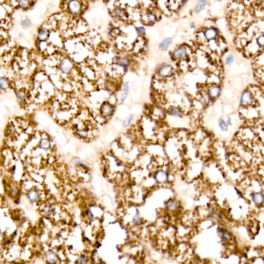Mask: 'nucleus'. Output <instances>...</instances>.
Returning <instances> with one entry per match:
<instances>
[{
  "mask_svg": "<svg viewBox=\"0 0 264 264\" xmlns=\"http://www.w3.org/2000/svg\"><path fill=\"white\" fill-rule=\"evenodd\" d=\"M27 196H28V200L30 201V202L35 203L39 199L40 194H39V192L37 191L36 189H30V190H28Z\"/></svg>",
  "mask_w": 264,
  "mask_h": 264,
  "instance_id": "9b49d317",
  "label": "nucleus"
},
{
  "mask_svg": "<svg viewBox=\"0 0 264 264\" xmlns=\"http://www.w3.org/2000/svg\"><path fill=\"white\" fill-rule=\"evenodd\" d=\"M226 122V123L228 124V126H230V125H232V118L230 117V116H227L226 117V120H225Z\"/></svg>",
  "mask_w": 264,
  "mask_h": 264,
  "instance_id": "4c0bfd02",
  "label": "nucleus"
},
{
  "mask_svg": "<svg viewBox=\"0 0 264 264\" xmlns=\"http://www.w3.org/2000/svg\"><path fill=\"white\" fill-rule=\"evenodd\" d=\"M166 208L168 210H174L177 208V202L174 200H169L166 203Z\"/></svg>",
  "mask_w": 264,
  "mask_h": 264,
  "instance_id": "a878e982",
  "label": "nucleus"
},
{
  "mask_svg": "<svg viewBox=\"0 0 264 264\" xmlns=\"http://www.w3.org/2000/svg\"><path fill=\"white\" fill-rule=\"evenodd\" d=\"M218 231H219V232L220 233V236H221V238L223 239H231L232 236H231V234L229 233V232H228L227 230H226L224 228L219 227L218 229Z\"/></svg>",
  "mask_w": 264,
  "mask_h": 264,
  "instance_id": "b1692460",
  "label": "nucleus"
},
{
  "mask_svg": "<svg viewBox=\"0 0 264 264\" xmlns=\"http://www.w3.org/2000/svg\"><path fill=\"white\" fill-rule=\"evenodd\" d=\"M133 118H134V115H133L132 114H129L127 117L125 118V120L123 121V122H122V126H123L124 128L128 127V126L130 124V122H132Z\"/></svg>",
  "mask_w": 264,
  "mask_h": 264,
  "instance_id": "bb28decb",
  "label": "nucleus"
},
{
  "mask_svg": "<svg viewBox=\"0 0 264 264\" xmlns=\"http://www.w3.org/2000/svg\"><path fill=\"white\" fill-rule=\"evenodd\" d=\"M10 82L7 78L1 77L0 78V90L1 91H6L9 88Z\"/></svg>",
  "mask_w": 264,
  "mask_h": 264,
  "instance_id": "f3484780",
  "label": "nucleus"
},
{
  "mask_svg": "<svg viewBox=\"0 0 264 264\" xmlns=\"http://www.w3.org/2000/svg\"><path fill=\"white\" fill-rule=\"evenodd\" d=\"M128 97V92H122V95H121V98H120V104H122L125 100H126V99H127Z\"/></svg>",
  "mask_w": 264,
  "mask_h": 264,
  "instance_id": "72a5a7b5",
  "label": "nucleus"
},
{
  "mask_svg": "<svg viewBox=\"0 0 264 264\" xmlns=\"http://www.w3.org/2000/svg\"><path fill=\"white\" fill-rule=\"evenodd\" d=\"M86 260H87V257H86V255H81V256H79V258H78V260H77V262L78 263H85L86 262Z\"/></svg>",
  "mask_w": 264,
  "mask_h": 264,
  "instance_id": "2f4dec72",
  "label": "nucleus"
},
{
  "mask_svg": "<svg viewBox=\"0 0 264 264\" xmlns=\"http://www.w3.org/2000/svg\"><path fill=\"white\" fill-rule=\"evenodd\" d=\"M207 93H208V97L209 99L215 100V99H217L219 97L220 93H221V87L218 85H209V88H208Z\"/></svg>",
  "mask_w": 264,
  "mask_h": 264,
  "instance_id": "6e6552de",
  "label": "nucleus"
},
{
  "mask_svg": "<svg viewBox=\"0 0 264 264\" xmlns=\"http://www.w3.org/2000/svg\"><path fill=\"white\" fill-rule=\"evenodd\" d=\"M155 180L158 183H162L167 181L168 179V174L165 173V171H159L155 174Z\"/></svg>",
  "mask_w": 264,
  "mask_h": 264,
  "instance_id": "ddd939ff",
  "label": "nucleus"
},
{
  "mask_svg": "<svg viewBox=\"0 0 264 264\" xmlns=\"http://www.w3.org/2000/svg\"><path fill=\"white\" fill-rule=\"evenodd\" d=\"M219 125L223 131H227L228 130V124L224 119H219Z\"/></svg>",
  "mask_w": 264,
  "mask_h": 264,
  "instance_id": "cd10ccee",
  "label": "nucleus"
},
{
  "mask_svg": "<svg viewBox=\"0 0 264 264\" xmlns=\"http://www.w3.org/2000/svg\"><path fill=\"white\" fill-rule=\"evenodd\" d=\"M18 5L20 9L28 10L31 6V0H18Z\"/></svg>",
  "mask_w": 264,
  "mask_h": 264,
  "instance_id": "4be33fe9",
  "label": "nucleus"
},
{
  "mask_svg": "<svg viewBox=\"0 0 264 264\" xmlns=\"http://www.w3.org/2000/svg\"><path fill=\"white\" fill-rule=\"evenodd\" d=\"M233 61H234V57L232 55H228L227 57L226 58V64H227V65H231V64L233 63Z\"/></svg>",
  "mask_w": 264,
  "mask_h": 264,
  "instance_id": "473e14b6",
  "label": "nucleus"
},
{
  "mask_svg": "<svg viewBox=\"0 0 264 264\" xmlns=\"http://www.w3.org/2000/svg\"><path fill=\"white\" fill-rule=\"evenodd\" d=\"M129 89H130L129 83V82L123 83V85H122V91L124 92H128L129 91Z\"/></svg>",
  "mask_w": 264,
  "mask_h": 264,
  "instance_id": "f704fd0d",
  "label": "nucleus"
},
{
  "mask_svg": "<svg viewBox=\"0 0 264 264\" xmlns=\"http://www.w3.org/2000/svg\"><path fill=\"white\" fill-rule=\"evenodd\" d=\"M136 30H137V33L139 35H141V36L145 35L146 29L145 27H137V28H136Z\"/></svg>",
  "mask_w": 264,
  "mask_h": 264,
  "instance_id": "c756f323",
  "label": "nucleus"
},
{
  "mask_svg": "<svg viewBox=\"0 0 264 264\" xmlns=\"http://www.w3.org/2000/svg\"><path fill=\"white\" fill-rule=\"evenodd\" d=\"M140 220H141V216H140V213H139V211H138V210L137 209L136 215L134 216V218H133L132 222H133V224H134V225H137V224L140 222Z\"/></svg>",
  "mask_w": 264,
  "mask_h": 264,
  "instance_id": "c85d7f7f",
  "label": "nucleus"
},
{
  "mask_svg": "<svg viewBox=\"0 0 264 264\" xmlns=\"http://www.w3.org/2000/svg\"><path fill=\"white\" fill-rule=\"evenodd\" d=\"M39 146L41 149L44 150V151H48L50 147H51V144H50V141L47 138H42L41 141H40V144H39Z\"/></svg>",
  "mask_w": 264,
  "mask_h": 264,
  "instance_id": "aec40b11",
  "label": "nucleus"
},
{
  "mask_svg": "<svg viewBox=\"0 0 264 264\" xmlns=\"http://www.w3.org/2000/svg\"><path fill=\"white\" fill-rule=\"evenodd\" d=\"M189 28H191V29H195V24L194 22H192V23H190V25H189Z\"/></svg>",
  "mask_w": 264,
  "mask_h": 264,
  "instance_id": "58836bf2",
  "label": "nucleus"
},
{
  "mask_svg": "<svg viewBox=\"0 0 264 264\" xmlns=\"http://www.w3.org/2000/svg\"><path fill=\"white\" fill-rule=\"evenodd\" d=\"M114 13H115V16H120V15H121V13H122V9H121V8H119V7L115 8V11H114Z\"/></svg>",
  "mask_w": 264,
  "mask_h": 264,
  "instance_id": "c9c22d12",
  "label": "nucleus"
},
{
  "mask_svg": "<svg viewBox=\"0 0 264 264\" xmlns=\"http://www.w3.org/2000/svg\"><path fill=\"white\" fill-rule=\"evenodd\" d=\"M20 26L24 29H28L31 26H32V21L31 19L28 18V16H25L23 18H21V21H20Z\"/></svg>",
  "mask_w": 264,
  "mask_h": 264,
  "instance_id": "412c9836",
  "label": "nucleus"
},
{
  "mask_svg": "<svg viewBox=\"0 0 264 264\" xmlns=\"http://www.w3.org/2000/svg\"><path fill=\"white\" fill-rule=\"evenodd\" d=\"M16 98H17V100H18V101L20 104H23L26 101V98H27L26 92L22 91V90L17 91L16 92Z\"/></svg>",
  "mask_w": 264,
  "mask_h": 264,
  "instance_id": "5701e85b",
  "label": "nucleus"
},
{
  "mask_svg": "<svg viewBox=\"0 0 264 264\" xmlns=\"http://www.w3.org/2000/svg\"><path fill=\"white\" fill-rule=\"evenodd\" d=\"M219 30L214 27H210V28H206L203 31V36L204 38L209 42V41H213L215 39H217L219 36Z\"/></svg>",
  "mask_w": 264,
  "mask_h": 264,
  "instance_id": "423d86ee",
  "label": "nucleus"
},
{
  "mask_svg": "<svg viewBox=\"0 0 264 264\" xmlns=\"http://www.w3.org/2000/svg\"><path fill=\"white\" fill-rule=\"evenodd\" d=\"M252 200L255 205H262L263 203V193L262 192H255L252 195Z\"/></svg>",
  "mask_w": 264,
  "mask_h": 264,
  "instance_id": "f8f14e48",
  "label": "nucleus"
},
{
  "mask_svg": "<svg viewBox=\"0 0 264 264\" xmlns=\"http://www.w3.org/2000/svg\"><path fill=\"white\" fill-rule=\"evenodd\" d=\"M116 64H118L119 66L122 67L124 70H126L128 67V65L130 64V60L128 56H123V57H120L117 59Z\"/></svg>",
  "mask_w": 264,
  "mask_h": 264,
  "instance_id": "dca6fc26",
  "label": "nucleus"
},
{
  "mask_svg": "<svg viewBox=\"0 0 264 264\" xmlns=\"http://www.w3.org/2000/svg\"><path fill=\"white\" fill-rule=\"evenodd\" d=\"M114 111H115V108L109 102H104L100 107V114L104 117H109L110 115H112L114 114Z\"/></svg>",
  "mask_w": 264,
  "mask_h": 264,
  "instance_id": "0eeeda50",
  "label": "nucleus"
},
{
  "mask_svg": "<svg viewBox=\"0 0 264 264\" xmlns=\"http://www.w3.org/2000/svg\"><path fill=\"white\" fill-rule=\"evenodd\" d=\"M10 189H11V192H12V195H17V192L18 191H17V189H16L15 187L12 186Z\"/></svg>",
  "mask_w": 264,
  "mask_h": 264,
  "instance_id": "e433bc0d",
  "label": "nucleus"
},
{
  "mask_svg": "<svg viewBox=\"0 0 264 264\" xmlns=\"http://www.w3.org/2000/svg\"><path fill=\"white\" fill-rule=\"evenodd\" d=\"M67 10L73 15L79 14L82 10V4L79 0H69L67 4Z\"/></svg>",
  "mask_w": 264,
  "mask_h": 264,
  "instance_id": "20e7f679",
  "label": "nucleus"
},
{
  "mask_svg": "<svg viewBox=\"0 0 264 264\" xmlns=\"http://www.w3.org/2000/svg\"><path fill=\"white\" fill-rule=\"evenodd\" d=\"M144 20H145V22L146 24L152 25V24H154L155 22H156V20H157L156 14H154L152 12H146L145 15Z\"/></svg>",
  "mask_w": 264,
  "mask_h": 264,
  "instance_id": "4468645a",
  "label": "nucleus"
},
{
  "mask_svg": "<svg viewBox=\"0 0 264 264\" xmlns=\"http://www.w3.org/2000/svg\"><path fill=\"white\" fill-rule=\"evenodd\" d=\"M213 1H218V2H220L221 0H213Z\"/></svg>",
  "mask_w": 264,
  "mask_h": 264,
  "instance_id": "ea45409f",
  "label": "nucleus"
},
{
  "mask_svg": "<svg viewBox=\"0 0 264 264\" xmlns=\"http://www.w3.org/2000/svg\"><path fill=\"white\" fill-rule=\"evenodd\" d=\"M49 36H50V33L48 28L44 27H41L38 28L36 33V41L38 43L47 42L49 39Z\"/></svg>",
  "mask_w": 264,
  "mask_h": 264,
  "instance_id": "39448f33",
  "label": "nucleus"
},
{
  "mask_svg": "<svg viewBox=\"0 0 264 264\" xmlns=\"http://www.w3.org/2000/svg\"><path fill=\"white\" fill-rule=\"evenodd\" d=\"M263 42H264V36L263 35H260L259 36L257 37V43L258 45L260 46L261 48H263Z\"/></svg>",
  "mask_w": 264,
  "mask_h": 264,
  "instance_id": "7c9ffc66",
  "label": "nucleus"
},
{
  "mask_svg": "<svg viewBox=\"0 0 264 264\" xmlns=\"http://www.w3.org/2000/svg\"><path fill=\"white\" fill-rule=\"evenodd\" d=\"M168 113L171 115H173V116H176V117H181L182 115V111L180 110L179 108L177 107H174V106H171L168 109Z\"/></svg>",
  "mask_w": 264,
  "mask_h": 264,
  "instance_id": "6ab92c4d",
  "label": "nucleus"
},
{
  "mask_svg": "<svg viewBox=\"0 0 264 264\" xmlns=\"http://www.w3.org/2000/svg\"><path fill=\"white\" fill-rule=\"evenodd\" d=\"M173 43V38L172 37H166L163 39L159 44V48L161 50H167V48L172 45Z\"/></svg>",
  "mask_w": 264,
  "mask_h": 264,
  "instance_id": "9d476101",
  "label": "nucleus"
},
{
  "mask_svg": "<svg viewBox=\"0 0 264 264\" xmlns=\"http://www.w3.org/2000/svg\"><path fill=\"white\" fill-rule=\"evenodd\" d=\"M173 73V69L172 65L167 64H164L159 66V68L157 71V75L159 79H167L171 77Z\"/></svg>",
  "mask_w": 264,
  "mask_h": 264,
  "instance_id": "f257e3e1",
  "label": "nucleus"
},
{
  "mask_svg": "<svg viewBox=\"0 0 264 264\" xmlns=\"http://www.w3.org/2000/svg\"><path fill=\"white\" fill-rule=\"evenodd\" d=\"M43 211L47 213L48 215H51L55 211V206L52 204H47L45 207L43 208Z\"/></svg>",
  "mask_w": 264,
  "mask_h": 264,
  "instance_id": "393cba45",
  "label": "nucleus"
},
{
  "mask_svg": "<svg viewBox=\"0 0 264 264\" xmlns=\"http://www.w3.org/2000/svg\"><path fill=\"white\" fill-rule=\"evenodd\" d=\"M73 65H74V64L72 61V59L67 57V56H64L61 59V61L59 63V70L63 73L69 74L72 71Z\"/></svg>",
  "mask_w": 264,
  "mask_h": 264,
  "instance_id": "f03ea898",
  "label": "nucleus"
},
{
  "mask_svg": "<svg viewBox=\"0 0 264 264\" xmlns=\"http://www.w3.org/2000/svg\"><path fill=\"white\" fill-rule=\"evenodd\" d=\"M187 53H188L187 48L184 47V46H180V47H178L177 48L174 49L173 55L175 59H182V58L186 57Z\"/></svg>",
  "mask_w": 264,
  "mask_h": 264,
  "instance_id": "1a4fd4ad",
  "label": "nucleus"
},
{
  "mask_svg": "<svg viewBox=\"0 0 264 264\" xmlns=\"http://www.w3.org/2000/svg\"><path fill=\"white\" fill-rule=\"evenodd\" d=\"M206 5H207V0H199L197 2V4L195 5V6L194 12L195 13H200L205 9Z\"/></svg>",
  "mask_w": 264,
  "mask_h": 264,
  "instance_id": "2eb2a0df",
  "label": "nucleus"
},
{
  "mask_svg": "<svg viewBox=\"0 0 264 264\" xmlns=\"http://www.w3.org/2000/svg\"><path fill=\"white\" fill-rule=\"evenodd\" d=\"M45 258H46V261H47L48 263H56L57 261H58L56 255H55L53 252H51V251H49V252H48V253L46 254Z\"/></svg>",
  "mask_w": 264,
  "mask_h": 264,
  "instance_id": "a211bd4d",
  "label": "nucleus"
},
{
  "mask_svg": "<svg viewBox=\"0 0 264 264\" xmlns=\"http://www.w3.org/2000/svg\"><path fill=\"white\" fill-rule=\"evenodd\" d=\"M255 101V97H254V94L248 90H246L244 91L241 95H240V99H239V103L241 106L243 107H248V106H251L253 105Z\"/></svg>",
  "mask_w": 264,
  "mask_h": 264,
  "instance_id": "7ed1b4c3",
  "label": "nucleus"
}]
</instances>
